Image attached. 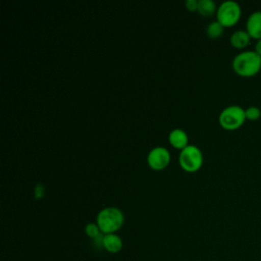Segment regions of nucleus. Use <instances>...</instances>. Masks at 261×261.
I'll return each mask as SVG.
<instances>
[{
  "instance_id": "f257e3e1",
  "label": "nucleus",
  "mask_w": 261,
  "mask_h": 261,
  "mask_svg": "<svg viewBox=\"0 0 261 261\" xmlns=\"http://www.w3.org/2000/svg\"><path fill=\"white\" fill-rule=\"evenodd\" d=\"M232 69L244 77H250L261 69V56L255 50H246L237 54L232 59Z\"/></svg>"
},
{
  "instance_id": "f03ea898",
  "label": "nucleus",
  "mask_w": 261,
  "mask_h": 261,
  "mask_svg": "<svg viewBox=\"0 0 261 261\" xmlns=\"http://www.w3.org/2000/svg\"><path fill=\"white\" fill-rule=\"evenodd\" d=\"M124 222L122 211L116 207H105L97 214L96 223L104 234L115 233L121 228Z\"/></svg>"
},
{
  "instance_id": "7ed1b4c3",
  "label": "nucleus",
  "mask_w": 261,
  "mask_h": 261,
  "mask_svg": "<svg viewBox=\"0 0 261 261\" xmlns=\"http://www.w3.org/2000/svg\"><path fill=\"white\" fill-rule=\"evenodd\" d=\"M246 120L245 109L239 105H230L225 107L219 114V124L227 130L239 128Z\"/></svg>"
},
{
  "instance_id": "20e7f679",
  "label": "nucleus",
  "mask_w": 261,
  "mask_h": 261,
  "mask_svg": "<svg viewBox=\"0 0 261 261\" xmlns=\"http://www.w3.org/2000/svg\"><path fill=\"white\" fill-rule=\"evenodd\" d=\"M178 162L185 171L196 172L202 167L203 154L197 146L188 145L186 148L180 150Z\"/></svg>"
},
{
  "instance_id": "39448f33",
  "label": "nucleus",
  "mask_w": 261,
  "mask_h": 261,
  "mask_svg": "<svg viewBox=\"0 0 261 261\" xmlns=\"http://www.w3.org/2000/svg\"><path fill=\"white\" fill-rule=\"evenodd\" d=\"M242 14L241 6L238 2L232 0L223 1L216 11V20L224 28L232 27L236 24Z\"/></svg>"
},
{
  "instance_id": "423d86ee",
  "label": "nucleus",
  "mask_w": 261,
  "mask_h": 261,
  "mask_svg": "<svg viewBox=\"0 0 261 261\" xmlns=\"http://www.w3.org/2000/svg\"><path fill=\"white\" fill-rule=\"evenodd\" d=\"M170 162L169 151L161 146L154 147L147 155V163L154 170L164 169Z\"/></svg>"
},
{
  "instance_id": "0eeeda50",
  "label": "nucleus",
  "mask_w": 261,
  "mask_h": 261,
  "mask_svg": "<svg viewBox=\"0 0 261 261\" xmlns=\"http://www.w3.org/2000/svg\"><path fill=\"white\" fill-rule=\"evenodd\" d=\"M246 31L251 38L261 39V10L252 12L246 21Z\"/></svg>"
},
{
  "instance_id": "6e6552de",
  "label": "nucleus",
  "mask_w": 261,
  "mask_h": 261,
  "mask_svg": "<svg viewBox=\"0 0 261 261\" xmlns=\"http://www.w3.org/2000/svg\"><path fill=\"white\" fill-rule=\"evenodd\" d=\"M103 248L109 253H118L122 249V240L116 233L104 234L101 239Z\"/></svg>"
},
{
  "instance_id": "1a4fd4ad",
  "label": "nucleus",
  "mask_w": 261,
  "mask_h": 261,
  "mask_svg": "<svg viewBox=\"0 0 261 261\" xmlns=\"http://www.w3.org/2000/svg\"><path fill=\"white\" fill-rule=\"evenodd\" d=\"M168 141L173 148L179 150H182L189 145V137L187 133L181 128L172 129L168 135Z\"/></svg>"
},
{
  "instance_id": "9d476101",
  "label": "nucleus",
  "mask_w": 261,
  "mask_h": 261,
  "mask_svg": "<svg viewBox=\"0 0 261 261\" xmlns=\"http://www.w3.org/2000/svg\"><path fill=\"white\" fill-rule=\"evenodd\" d=\"M251 37L244 30H238L230 36V44L237 49H243L250 43Z\"/></svg>"
},
{
  "instance_id": "9b49d317",
  "label": "nucleus",
  "mask_w": 261,
  "mask_h": 261,
  "mask_svg": "<svg viewBox=\"0 0 261 261\" xmlns=\"http://www.w3.org/2000/svg\"><path fill=\"white\" fill-rule=\"evenodd\" d=\"M197 11L205 17H209L217 11L216 4L213 0H199Z\"/></svg>"
},
{
  "instance_id": "f8f14e48",
  "label": "nucleus",
  "mask_w": 261,
  "mask_h": 261,
  "mask_svg": "<svg viewBox=\"0 0 261 261\" xmlns=\"http://www.w3.org/2000/svg\"><path fill=\"white\" fill-rule=\"evenodd\" d=\"M223 29H224V27L222 24H220L217 20H215L208 24V27L206 29V33L209 38L216 39L222 35Z\"/></svg>"
},
{
  "instance_id": "ddd939ff",
  "label": "nucleus",
  "mask_w": 261,
  "mask_h": 261,
  "mask_svg": "<svg viewBox=\"0 0 261 261\" xmlns=\"http://www.w3.org/2000/svg\"><path fill=\"white\" fill-rule=\"evenodd\" d=\"M85 232H86V234H87L89 238H91V239H97V238L100 236L101 230H100V228H99V226H98L97 223L91 222V223H88V224L86 225V227H85Z\"/></svg>"
},
{
  "instance_id": "4468645a",
  "label": "nucleus",
  "mask_w": 261,
  "mask_h": 261,
  "mask_svg": "<svg viewBox=\"0 0 261 261\" xmlns=\"http://www.w3.org/2000/svg\"><path fill=\"white\" fill-rule=\"evenodd\" d=\"M246 119L249 120H256L261 116V110L257 106H250L247 109H245Z\"/></svg>"
},
{
  "instance_id": "2eb2a0df",
  "label": "nucleus",
  "mask_w": 261,
  "mask_h": 261,
  "mask_svg": "<svg viewBox=\"0 0 261 261\" xmlns=\"http://www.w3.org/2000/svg\"><path fill=\"white\" fill-rule=\"evenodd\" d=\"M186 8L189 11H196L198 9V1L197 0H187Z\"/></svg>"
},
{
  "instance_id": "dca6fc26",
  "label": "nucleus",
  "mask_w": 261,
  "mask_h": 261,
  "mask_svg": "<svg viewBox=\"0 0 261 261\" xmlns=\"http://www.w3.org/2000/svg\"><path fill=\"white\" fill-rule=\"evenodd\" d=\"M255 52H257L261 56V39L257 40L256 45H255Z\"/></svg>"
}]
</instances>
